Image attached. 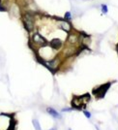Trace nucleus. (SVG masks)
I'll list each match as a JSON object with an SVG mask.
<instances>
[{"mask_svg":"<svg viewBox=\"0 0 118 130\" xmlns=\"http://www.w3.org/2000/svg\"><path fill=\"white\" fill-rule=\"evenodd\" d=\"M22 25L28 33H31L35 28L36 23V13L32 11H23L21 15Z\"/></svg>","mask_w":118,"mask_h":130,"instance_id":"nucleus-1","label":"nucleus"},{"mask_svg":"<svg viewBox=\"0 0 118 130\" xmlns=\"http://www.w3.org/2000/svg\"><path fill=\"white\" fill-rule=\"evenodd\" d=\"M48 45V40L44 37L43 35H41L39 32H34L30 37V42H29V46L31 49H34L37 51L38 49L45 47Z\"/></svg>","mask_w":118,"mask_h":130,"instance_id":"nucleus-2","label":"nucleus"},{"mask_svg":"<svg viewBox=\"0 0 118 130\" xmlns=\"http://www.w3.org/2000/svg\"><path fill=\"white\" fill-rule=\"evenodd\" d=\"M90 100V95L89 94H85L82 96H75L72 100V107L73 109L75 110H81L82 108L85 107V105Z\"/></svg>","mask_w":118,"mask_h":130,"instance_id":"nucleus-3","label":"nucleus"},{"mask_svg":"<svg viewBox=\"0 0 118 130\" xmlns=\"http://www.w3.org/2000/svg\"><path fill=\"white\" fill-rule=\"evenodd\" d=\"M14 119L10 115L0 114V130H13Z\"/></svg>","mask_w":118,"mask_h":130,"instance_id":"nucleus-4","label":"nucleus"},{"mask_svg":"<svg viewBox=\"0 0 118 130\" xmlns=\"http://www.w3.org/2000/svg\"><path fill=\"white\" fill-rule=\"evenodd\" d=\"M54 20H56V24L59 29L63 30L66 33H70L71 31L74 30V26L72 24L70 21H67L65 19H60V18H54Z\"/></svg>","mask_w":118,"mask_h":130,"instance_id":"nucleus-5","label":"nucleus"},{"mask_svg":"<svg viewBox=\"0 0 118 130\" xmlns=\"http://www.w3.org/2000/svg\"><path fill=\"white\" fill-rule=\"evenodd\" d=\"M43 65H45L48 69H49L52 72H55L59 68V65H60V57L59 56H54L52 59L49 60H39Z\"/></svg>","mask_w":118,"mask_h":130,"instance_id":"nucleus-6","label":"nucleus"},{"mask_svg":"<svg viewBox=\"0 0 118 130\" xmlns=\"http://www.w3.org/2000/svg\"><path fill=\"white\" fill-rule=\"evenodd\" d=\"M67 44L72 45V46L80 47V45H81V32H76V31L73 30L70 33H68Z\"/></svg>","mask_w":118,"mask_h":130,"instance_id":"nucleus-7","label":"nucleus"},{"mask_svg":"<svg viewBox=\"0 0 118 130\" xmlns=\"http://www.w3.org/2000/svg\"><path fill=\"white\" fill-rule=\"evenodd\" d=\"M110 85H111L110 83H107L105 85H102L101 87H96L95 89H93V94H95L97 98H103L105 96L106 92L107 91V89L109 88Z\"/></svg>","mask_w":118,"mask_h":130,"instance_id":"nucleus-8","label":"nucleus"},{"mask_svg":"<svg viewBox=\"0 0 118 130\" xmlns=\"http://www.w3.org/2000/svg\"><path fill=\"white\" fill-rule=\"evenodd\" d=\"M48 45L50 46L51 49H53L55 52H57V51H59V50L63 47V42H62L61 39L53 38V39H51V41L48 43Z\"/></svg>","mask_w":118,"mask_h":130,"instance_id":"nucleus-9","label":"nucleus"},{"mask_svg":"<svg viewBox=\"0 0 118 130\" xmlns=\"http://www.w3.org/2000/svg\"><path fill=\"white\" fill-rule=\"evenodd\" d=\"M12 4L11 0H0V12H9Z\"/></svg>","mask_w":118,"mask_h":130,"instance_id":"nucleus-10","label":"nucleus"},{"mask_svg":"<svg viewBox=\"0 0 118 130\" xmlns=\"http://www.w3.org/2000/svg\"><path fill=\"white\" fill-rule=\"evenodd\" d=\"M47 112H48V114H49L51 117H53L54 119H60V118H61L58 112H56V111L52 108H48L47 109Z\"/></svg>","mask_w":118,"mask_h":130,"instance_id":"nucleus-11","label":"nucleus"},{"mask_svg":"<svg viewBox=\"0 0 118 130\" xmlns=\"http://www.w3.org/2000/svg\"><path fill=\"white\" fill-rule=\"evenodd\" d=\"M100 9H101L102 14H104V15H107V13H108V7H107V4H102V5L100 6Z\"/></svg>","mask_w":118,"mask_h":130,"instance_id":"nucleus-12","label":"nucleus"},{"mask_svg":"<svg viewBox=\"0 0 118 130\" xmlns=\"http://www.w3.org/2000/svg\"><path fill=\"white\" fill-rule=\"evenodd\" d=\"M63 19L67 20V21H70V22H72V19H73V17H72V13H71V12H66V13L64 14Z\"/></svg>","mask_w":118,"mask_h":130,"instance_id":"nucleus-13","label":"nucleus"},{"mask_svg":"<svg viewBox=\"0 0 118 130\" xmlns=\"http://www.w3.org/2000/svg\"><path fill=\"white\" fill-rule=\"evenodd\" d=\"M33 125L35 127L36 130H42L41 129V126H40V123H39V120L38 119H33Z\"/></svg>","mask_w":118,"mask_h":130,"instance_id":"nucleus-14","label":"nucleus"},{"mask_svg":"<svg viewBox=\"0 0 118 130\" xmlns=\"http://www.w3.org/2000/svg\"><path fill=\"white\" fill-rule=\"evenodd\" d=\"M83 114L85 115V117L87 118V119H90V118H91V114H90L88 111H84V112H83Z\"/></svg>","mask_w":118,"mask_h":130,"instance_id":"nucleus-15","label":"nucleus"},{"mask_svg":"<svg viewBox=\"0 0 118 130\" xmlns=\"http://www.w3.org/2000/svg\"><path fill=\"white\" fill-rule=\"evenodd\" d=\"M72 110H73V108H65V109H63L62 111H63V112H70Z\"/></svg>","mask_w":118,"mask_h":130,"instance_id":"nucleus-16","label":"nucleus"},{"mask_svg":"<svg viewBox=\"0 0 118 130\" xmlns=\"http://www.w3.org/2000/svg\"><path fill=\"white\" fill-rule=\"evenodd\" d=\"M115 50H116V52H117V54H118V43L116 45V47H115Z\"/></svg>","mask_w":118,"mask_h":130,"instance_id":"nucleus-17","label":"nucleus"},{"mask_svg":"<svg viewBox=\"0 0 118 130\" xmlns=\"http://www.w3.org/2000/svg\"><path fill=\"white\" fill-rule=\"evenodd\" d=\"M49 130H56L55 128H52V129H49Z\"/></svg>","mask_w":118,"mask_h":130,"instance_id":"nucleus-18","label":"nucleus"},{"mask_svg":"<svg viewBox=\"0 0 118 130\" xmlns=\"http://www.w3.org/2000/svg\"><path fill=\"white\" fill-rule=\"evenodd\" d=\"M69 130H72V129H69Z\"/></svg>","mask_w":118,"mask_h":130,"instance_id":"nucleus-19","label":"nucleus"}]
</instances>
